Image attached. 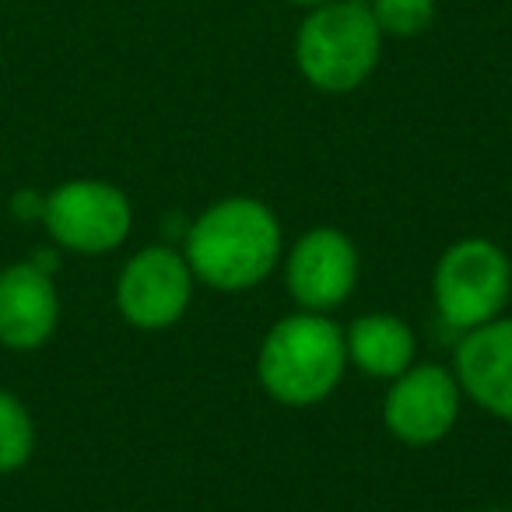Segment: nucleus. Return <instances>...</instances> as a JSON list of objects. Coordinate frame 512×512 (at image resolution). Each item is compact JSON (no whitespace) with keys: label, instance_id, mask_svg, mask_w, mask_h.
I'll return each mask as SVG.
<instances>
[{"label":"nucleus","instance_id":"nucleus-14","mask_svg":"<svg viewBox=\"0 0 512 512\" xmlns=\"http://www.w3.org/2000/svg\"><path fill=\"white\" fill-rule=\"evenodd\" d=\"M292 4H306V8H320V4H334V0H292Z\"/></svg>","mask_w":512,"mask_h":512},{"label":"nucleus","instance_id":"nucleus-12","mask_svg":"<svg viewBox=\"0 0 512 512\" xmlns=\"http://www.w3.org/2000/svg\"><path fill=\"white\" fill-rule=\"evenodd\" d=\"M36 425L22 400L11 390H0V474H15L32 460Z\"/></svg>","mask_w":512,"mask_h":512},{"label":"nucleus","instance_id":"nucleus-10","mask_svg":"<svg viewBox=\"0 0 512 512\" xmlns=\"http://www.w3.org/2000/svg\"><path fill=\"white\" fill-rule=\"evenodd\" d=\"M460 390L502 421H512V320H491L467 330L456 348Z\"/></svg>","mask_w":512,"mask_h":512},{"label":"nucleus","instance_id":"nucleus-3","mask_svg":"<svg viewBox=\"0 0 512 512\" xmlns=\"http://www.w3.org/2000/svg\"><path fill=\"white\" fill-rule=\"evenodd\" d=\"M379 32L372 8L362 0L320 4L295 36V64L313 88L341 95L358 88L379 64Z\"/></svg>","mask_w":512,"mask_h":512},{"label":"nucleus","instance_id":"nucleus-7","mask_svg":"<svg viewBox=\"0 0 512 512\" xmlns=\"http://www.w3.org/2000/svg\"><path fill=\"white\" fill-rule=\"evenodd\" d=\"M460 414V383L442 365H418L393 379L386 393V428L407 446H432L446 439Z\"/></svg>","mask_w":512,"mask_h":512},{"label":"nucleus","instance_id":"nucleus-4","mask_svg":"<svg viewBox=\"0 0 512 512\" xmlns=\"http://www.w3.org/2000/svg\"><path fill=\"white\" fill-rule=\"evenodd\" d=\"M512 292L509 256L488 239H460L439 256L432 295L439 316L456 330L498 320Z\"/></svg>","mask_w":512,"mask_h":512},{"label":"nucleus","instance_id":"nucleus-11","mask_svg":"<svg viewBox=\"0 0 512 512\" xmlns=\"http://www.w3.org/2000/svg\"><path fill=\"white\" fill-rule=\"evenodd\" d=\"M348 358L376 379H397L400 372L411 369L414 358V334L400 316L393 313H369L351 323L348 337Z\"/></svg>","mask_w":512,"mask_h":512},{"label":"nucleus","instance_id":"nucleus-13","mask_svg":"<svg viewBox=\"0 0 512 512\" xmlns=\"http://www.w3.org/2000/svg\"><path fill=\"white\" fill-rule=\"evenodd\" d=\"M372 18L379 32L390 36H418L432 25L435 0H372Z\"/></svg>","mask_w":512,"mask_h":512},{"label":"nucleus","instance_id":"nucleus-8","mask_svg":"<svg viewBox=\"0 0 512 512\" xmlns=\"http://www.w3.org/2000/svg\"><path fill=\"white\" fill-rule=\"evenodd\" d=\"M358 281V253L341 228H309L288 256V288L306 313H330Z\"/></svg>","mask_w":512,"mask_h":512},{"label":"nucleus","instance_id":"nucleus-5","mask_svg":"<svg viewBox=\"0 0 512 512\" xmlns=\"http://www.w3.org/2000/svg\"><path fill=\"white\" fill-rule=\"evenodd\" d=\"M43 221L53 242L74 253H109L130 235L134 211L120 186L102 179H71L46 197Z\"/></svg>","mask_w":512,"mask_h":512},{"label":"nucleus","instance_id":"nucleus-1","mask_svg":"<svg viewBox=\"0 0 512 512\" xmlns=\"http://www.w3.org/2000/svg\"><path fill=\"white\" fill-rule=\"evenodd\" d=\"M183 256L204 285L246 292L281 260V225L271 207L253 197L218 200L190 225Z\"/></svg>","mask_w":512,"mask_h":512},{"label":"nucleus","instance_id":"nucleus-6","mask_svg":"<svg viewBox=\"0 0 512 512\" xmlns=\"http://www.w3.org/2000/svg\"><path fill=\"white\" fill-rule=\"evenodd\" d=\"M193 295L186 256L169 246H148L127 260L116 281V306L137 330H169L183 320Z\"/></svg>","mask_w":512,"mask_h":512},{"label":"nucleus","instance_id":"nucleus-2","mask_svg":"<svg viewBox=\"0 0 512 512\" xmlns=\"http://www.w3.org/2000/svg\"><path fill=\"white\" fill-rule=\"evenodd\" d=\"M344 365H348L344 334L323 313H295L278 320L256 358L264 390L288 407H309L330 397L341 383Z\"/></svg>","mask_w":512,"mask_h":512},{"label":"nucleus","instance_id":"nucleus-9","mask_svg":"<svg viewBox=\"0 0 512 512\" xmlns=\"http://www.w3.org/2000/svg\"><path fill=\"white\" fill-rule=\"evenodd\" d=\"M60 320V295L50 271L39 264H11L0 271V344L11 351H36L53 337Z\"/></svg>","mask_w":512,"mask_h":512}]
</instances>
